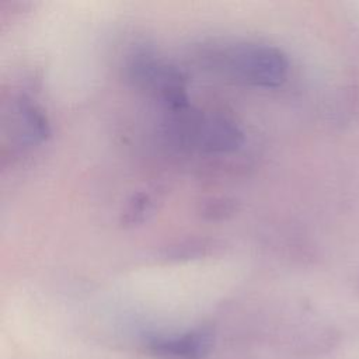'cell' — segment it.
<instances>
[{"instance_id": "cell-1", "label": "cell", "mask_w": 359, "mask_h": 359, "mask_svg": "<svg viewBox=\"0 0 359 359\" xmlns=\"http://www.w3.org/2000/svg\"><path fill=\"white\" fill-rule=\"evenodd\" d=\"M213 66L237 80L257 87H276L286 79L287 59L273 46L234 45L210 55Z\"/></svg>"}, {"instance_id": "cell-2", "label": "cell", "mask_w": 359, "mask_h": 359, "mask_svg": "<svg viewBox=\"0 0 359 359\" xmlns=\"http://www.w3.org/2000/svg\"><path fill=\"white\" fill-rule=\"evenodd\" d=\"M128 76L139 87L158 94L171 111L189 107L185 77L175 66L142 52L130 59L128 65Z\"/></svg>"}, {"instance_id": "cell-3", "label": "cell", "mask_w": 359, "mask_h": 359, "mask_svg": "<svg viewBox=\"0 0 359 359\" xmlns=\"http://www.w3.org/2000/svg\"><path fill=\"white\" fill-rule=\"evenodd\" d=\"M215 337L209 330L196 328L178 334L150 337L146 349L153 355L170 359H202L210 353Z\"/></svg>"}, {"instance_id": "cell-4", "label": "cell", "mask_w": 359, "mask_h": 359, "mask_svg": "<svg viewBox=\"0 0 359 359\" xmlns=\"http://www.w3.org/2000/svg\"><path fill=\"white\" fill-rule=\"evenodd\" d=\"M14 121L20 137L27 143H39L49 135V123L42 109L22 97L14 104Z\"/></svg>"}, {"instance_id": "cell-5", "label": "cell", "mask_w": 359, "mask_h": 359, "mask_svg": "<svg viewBox=\"0 0 359 359\" xmlns=\"http://www.w3.org/2000/svg\"><path fill=\"white\" fill-rule=\"evenodd\" d=\"M151 209H153L151 196L144 192H137L128 202L121 220L126 226L140 223L147 217V215H150Z\"/></svg>"}, {"instance_id": "cell-6", "label": "cell", "mask_w": 359, "mask_h": 359, "mask_svg": "<svg viewBox=\"0 0 359 359\" xmlns=\"http://www.w3.org/2000/svg\"><path fill=\"white\" fill-rule=\"evenodd\" d=\"M234 210V202L226 198H213L203 203L202 212L209 219H223Z\"/></svg>"}]
</instances>
